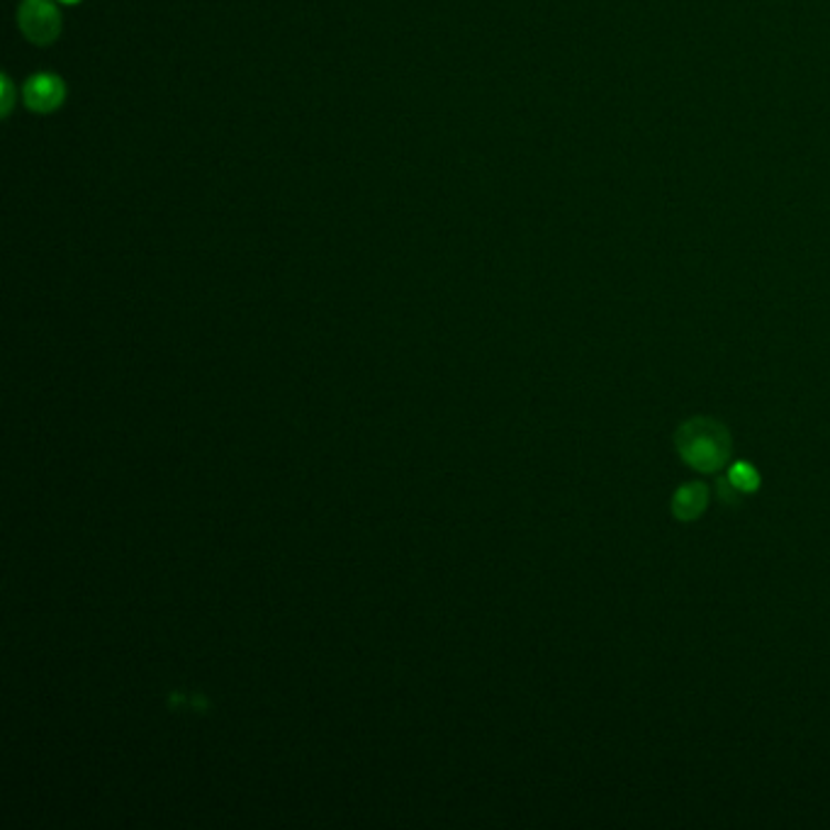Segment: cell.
Here are the masks:
<instances>
[{
	"instance_id": "obj_1",
	"label": "cell",
	"mask_w": 830,
	"mask_h": 830,
	"mask_svg": "<svg viewBox=\"0 0 830 830\" xmlns=\"http://www.w3.org/2000/svg\"><path fill=\"white\" fill-rule=\"evenodd\" d=\"M675 446L682 460L699 473H716L730 458V434L722 422L697 417L685 422L675 434Z\"/></svg>"
},
{
	"instance_id": "obj_2",
	"label": "cell",
	"mask_w": 830,
	"mask_h": 830,
	"mask_svg": "<svg viewBox=\"0 0 830 830\" xmlns=\"http://www.w3.org/2000/svg\"><path fill=\"white\" fill-rule=\"evenodd\" d=\"M20 30L32 44H52L61 32V15L49 0H24L20 12Z\"/></svg>"
},
{
	"instance_id": "obj_3",
	"label": "cell",
	"mask_w": 830,
	"mask_h": 830,
	"mask_svg": "<svg viewBox=\"0 0 830 830\" xmlns=\"http://www.w3.org/2000/svg\"><path fill=\"white\" fill-rule=\"evenodd\" d=\"M24 105L34 113H52L66 97L64 81L54 73H37L28 83H24Z\"/></svg>"
},
{
	"instance_id": "obj_4",
	"label": "cell",
	"mask_w": 830,
	"mask_h": 830,
	"mask_svg": "<svg viewBox=\"0 0 830 830\" xmlns=\"http://www.w3.org/2000/svg\"><path fill=\"white\" fill-rule=\"evenodd\" d=\"M709 505V490L702 483H692L679 487L673 497V515L679 521H694L702 517V511Z\"/></svg>"
},
{
	"instance_id": "obj_5",
	"label": "cell",
	"mask_w": 830,
	"mask_h": 830,
	"mask_svg": "<svg viewBox=\"0 0 830 830\" xmlns=\"http://www.w3.org/2000/svg\"><path fill=\"white\" fill-rule=\"evenodd\" d=\"M728 480L734 483L740 492H755L760 487V473L750 463H736L728 473Z\"/></svg>"
},
{
	"instance_id": "obj_6",
	"label": "cell",
	"mask_w": 830,
	"mask_h": 830,
	"mask_svg": "<svg viewBox=\"0 0 830 830\" xmlns=\"http://www.w3.org/2000/svg\"><path fill=\"white\" fill-rule=\"evenodd\" d=\"M738 487L730 483L728 478L726 480H718V499H724V505H738Z\"/></svg>"
},
{
	"instance_id": "obj_7",
	"label": "cell",
	"mask_w": 830,
	"mask_h": 830,
	"mask_svg": "<svg viewBox=\"0 0 830 830\" xmlns=\"http://www.w3.org/2000/svg\"><path fill=\"white\" fill-rule=\"evenodd\" d=\"M12 107V85H10V79L3 76V113L8 115Z\"/></svg>"
},
{
	"instance_id": "obj_8",
	"label": "cell",
	"mask_w": 830,
	"mask_h": 830,
	"mask_svg": "<svg viewBox=\"0 0 830 830\" xmlns=\"http://www.w3.org/2000/svg\"><path fill=\"white\" fill-rule=\"evenodd\" d=\"M61 3H66V6H76V3H81V0H61Z\"/></svg>"
}]
</instances>
